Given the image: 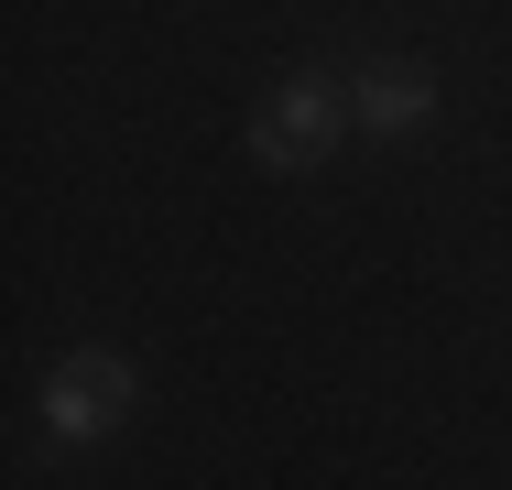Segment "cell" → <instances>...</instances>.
<instances>
[{
    "label": "cell",
    "mask_w": 512,
    "mask_h": 490,
    "mask_svg": "<svg viewBox=\"0 0 512 490\" xmlns=\"http://www.w3.org/2000/svg\"><path fill=\"white\" fill-rule=\"evenodd\" d=\"M349 131V88L327 77V66H295L284 88L262 98V120H251V153L273 164V175H306V164H327V142Z\"/></svg>",
    "instance_id": "obj_1"
},
{
    "label": "cell",
    "mask_w": 512,
    "mask_h": 490,
    "mask_svg": "<svg viewBox=\"0 0 512 490\" xmlns=\"http://www.w3.org/2000/svg\"><path fill=\"white\" fill-rule=\"evenodd\" d=\"M131 360L120 349H66L55 371H44V436L55 447H88V436H109L120 414H131Z\"/></svg>",
    "instance_id": "obj_2"
},
{
    "label": "cell",
    "mask_w": 512,
    "mask_h": 490,
    "mask_svg": "<svg viewBox=\"0 0 512 490\" xmlns=\"http://www.w3.org/2000/svg\"><path fill=\"white\" fill-rule=\"evenodd\" d=\"M349 120H360L371 142H414V131L436 120V77H425L414 55H371V66L349 77Z\"/></svg>",
    "instance_id": "obj_3"
}]
</instances>
